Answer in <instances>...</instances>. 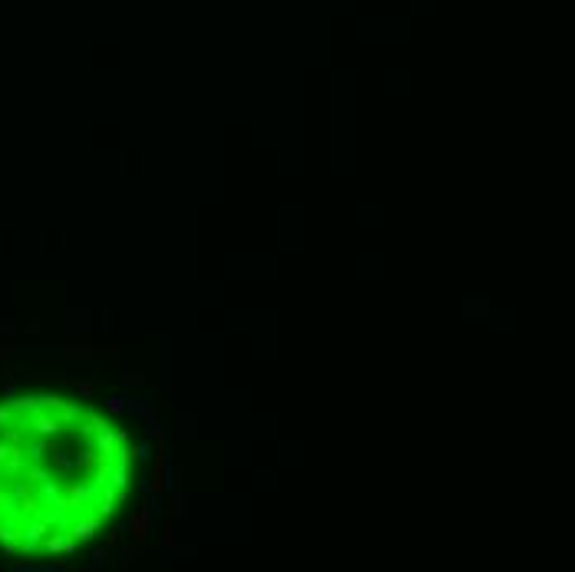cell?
Returning a JSON list of instances; mask_svg holds the SVG:
<instances>
[{
  "instance_id": "cell-1",
  "label": "cell",
  "mask_w": 575,
  "mask_h": 572,
  "mask_svg": "<svg viewBox=\"0 0 575 572\" xmlns=\"http://www.w3.org/2000/svg\"><path fill=\"white\" fill-rule=\"evenodd\" d=\"M146 526H149V516H146V513H139V516H132V536H136L139 542L146 539Z\"/></svg>"
}]
</instances>
